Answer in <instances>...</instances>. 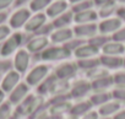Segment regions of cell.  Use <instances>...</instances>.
I'll return each instance as SVG.
<instances>
[{
  "label": "cell",
  "instance_id": "5",
  "mask_svg": "<svg viewBox=\"0 0 125 119\" xmlns=\"http://www.w3.org/2000/svg\"><path fill=\"white\" fill-rule=\"evenodd\" d=\"M30 64V54L27 53V50L21 49L16 53L15 55V60H14V65L17 73H25L28 68Z\"/></svg>",
  "mask_w": 125,
  "mask_h": 119
},
{
  "label": "cell",
  "instance_id": "39",
  "mask_svg": "<svg viewBox=\"0 0 125 119\" xmlns=\"http://www.w3.org/2000/svg\"><path fill=\"white\" fill-rule=\"evenodd\" d=\"M114 79V82L120 85V86H124L125 85V73H119V74H115L113 76Z\"/></svg>",
  "mask_w": 125,
  "mask_h": 119
},
{
  "label": "cell",
  "instance_id": "25",
  "mask_svg": "<svg viewBox=\"0 0 125 119\" xmlns=\"http://www.w3.org/2000/svg\"><path fill=\"white\" fill-rule=\"evenodd\" d=\"M101 64L99 59H94V58H87V59H80L77 62V65L82 69H86V70H92V69H96L98 68V65Z\"/></svg>",
  "mask_w": 125,
  "mask_h": 119
},
{
  "label": "cell",
  "instance_id": "24",
  "mask_svg": "<svg viewBox=\"0 0 125 119\" xmlns=\"http://www.w3.org/2000/svg\"><path fill=\"white\" fill-rule=\"evenodd\" d=\"M119 108H120V104L118 102H107L99 108V113L103 117H108L110 114H114L116 110H119Z\"/></svg>",
  "mask_w": 125,
  "mask_h": 119
},
{
  "label": "cell",
  "instance_id": "17",
  "mask_svg": "<svg viewBox=\"0 0 125 119\" xmlns=\"http://www.w3.org/2000/svg\"><path fill=\"white\" fill-rule=\"evenodd\" d=\"M52 42L54 43H62L70 41L73 38V31L69 28H59L54 33H52Z\"/></svg>",
  "mask_w": 125,
  "mask_h": 119
},
{
  "label": "cell",
  "instance_id": "11",
  "mask_svg": "<svg viewBox=\"0 0 125 119\" xmlns=\"http://www.w3.org/2000/svg\"><path fill=\"white\" fill-rule=\"evenodd\" d=\"M121 26V20L120 19H107L99 23V31L102 33H110V32H116Z\"/></svg>",
  "mask_w": 125,
  "mask_h": 119
},
{
  "label": "cell",
  "instance_id": "27",
  "mask_svg": "<svg viewBox=\"0 0 125 119\" xmlns=\"http://www.w3.org/2000/svg\"><path fill=\"white\" fill-rule=\"evenodd\" d=\"M69 109H71V106L68 103V102H60V103H54L53 106H52V108H50V112H52V114H60V113H64V112H66V110H69Z\"/></svg>",
  "mask_w": 125,
  "mask_h": 119
},
{
  "label": "cell",
  "instance_id": "47",
  "mask_svg": "<svg viewBox=\"0 0 125 119\" xmlns=\"http://www.w3.org/2000/svg\"><path fill=\"white\" fill-rule=\"evenodd\" d=\"M4 98H5V92H4L3 90H0V106L3 104V102H4Z\"/></svg>",
  "mask_w": 125,
  "mask_h": 119
},
{
  "label": "cell",
  "instance_id": "42",
  "mask_svg": "<svg viewBox=\"0 0 125 119\" xmlns=\"http://www.w3.org/2000/svg\"><path fill=\"white\" fill-rule=\"evenodd\" d=\"M82 119H98V113L97 112H88L82 117Z\"/></svg>",
  "mask_w": 125,
  "mask_h": 119
},
{
  "label": "cell",
  "instance_id": "40",
  "mask_svg": "<svg viewBox=\"0 0 125 119\" xmlns=\"http://www.w3.org/2000/svg\"><path fill=\"white\" fill-rule=\"evenodd\" d=\"M93 3L99 6H104L108 4H115V0H93Z\"/></svg>",
  "mask_w": 125,
  "mask_h": 119
},
{
  "label": "cell",
  "instance_id": "21",
  "mask_svg": "<svg viewBox=\"0 0 125 119\" xmlns=\"http://www.w3.org/2000/svg\"><path fill=\"white\" fill-rule=\"evenodd\" d=\"M71 21H73V12L66 11L59 15L58 17H55V20L53 21V26L55 28H65Z\"/></svg>",
  "mask_w": 125,
  "mask_h": 119
},
{
  "label": "cell",
  "instance_id": "23",
  "mask_svg": "<svg viewBox=\"0 0 125 119\" xmlns=\"http://www.w3.org/2000/svg\"><path fill=\"white\" fill-rule=\"evenodd\" d=\"M56 79H58V77H56L55 75H52V76L47 77V80H44V81L39 85L38 92H39V93H47L48 91L54 90V86H55V84H56Z\"/></svg>",
  "mask_w": 125,
  "mask_h": 119
},
{
  "label": "cell",
  "instance_id": "30",
  "mask_svg": "<svg viewBox=\"0 0 125 119\" xmlns=\"http://www.w3.org/2000/svg\"><path fill=\"white\" fill-rule=\"evenodd\" d=\"M90 44H92V45H94L96 48H103L107 43H108V38L107 37H104V36H97V37H92L91 39H90V42H88Z\"/></svg>",
  "mask_w": 125,
  "mask_h": 119
},
{
  "label": "cell",
  "instance_id": "14",
  "mask_svg": "<svg viewBox=\"0 0 125 119\" xmlns=\"http://www.w3.org/2000/svg\"><path fill=\"white\" fill-rule=\"evenodd\" d=\"M99 62L102 65L109 69H115L124 65V59H121L118 55H103L99 58Z\"/></svg>",
  "mask_w": 125,
  "mask_h": 119
},
{
  "label": "cell",
  "instance_id": "37",
  "mask_svg": "<svg viewBox=\"0 0 125 119\" xmlns=\"http://www.w3.org/2000/svg\"><path fill=\"white\" fill-rule=\"evenodd\" d=\"M82 44H83V41H80V39L76 41V39H75V41L68 42V43L65 44V47H66L69 50H71V49H75V50H76V49H77L79 47H81Z\"/></svg>",
  "mask_w": 125,
  "mask_h": 119
},
{
  "label": "cell",
  "instance_id": "33",
  "mask_svg": "<svg viewBox=\"0 0 125 119\" xmlns=\"http://www.w3.org/2000/svg\"><path fill=\"white\" fill-rule=\"evenodd\" d=\"M112 38H113L114 42H119V43L124 42V41H125V27L118 30L116 32H114V34H113Z\"/></svg>",
  "mask_w": 125,
  "mask_h": 119
},
{
  "label": "cell",
  "instance_id": "26",
  "mask_svg": "<svg viewBox=\"0 0 125 119\" xmlns=\"http://www.w3.org/2000/svg\"><path fill=\"white\" fill-rule=\"evenodd\" d=\"M109 99H110V95L109 93H107V92H98V93L93 95L90 98V102L92 103V106H103Z\"/></svg>",
  "mask_w": 125,
  "mask_h": 119
},
{
  "label": "cell",
  "instance_id": "49",
  "mask_svg": "<svg viewBox=\"0 0 125 119\" xmlns=\"http://www.w3.org/2000/svg\"><path fill=\"white\" fill-rule=\"evenodd\" d=\"M70 3H73V4H77V3H80V1H83V0H69Z\"/></svg>",
  "mask_w": 125,
  "mask_h": 119
},
{
  "label": "cell",
  "instance_id": "28",
  "mask_svg": "<svg viewBox=\"0 0 125 119\" xmlns=\"http://www.w3.org/2000/svg\"><path fill=\"white\" fill-rule=\"evenodd\" d=\"M50 3H52V0H32L30 4V8L32 11L37 12V11H41L44 8H47Z\"/></svg>",
  "mask_w": 125,
  "mask_h": 119
},
{
  "label": "cell",
  "instance_id": "51",
  "mask_svg": "<svg viewBox=\"0 0 125 119\" xmlns=\"http://www.w3.org/2000/svg\"><path fill=\"white\" fill-rule=\"evenodd\" d=\"M104 119H109V118H104Z\"/></svg>",
  "mask_w": 125,
  "mask_h": 119
},
{
  "label": "cell",
  "instance_id": "41",
  "mask_svg": "<svg viewBox=\"0 0 125 119\" xmlns=\"http://www.w3.org/2000/svg\"><path fill=\"white\" fill-rule=\"evenodd\" d=\"M12 3H14V0H0V10L9 8Z\"/></svg>",
  "mask_w": 125,
  "mask_h": 119
},
{
  "label": "cell",
  "instance_id": "10",
  "mask_svg": "<svg viewBox=\"0 0 125 119\" xmlns=\"http://www.w3.org/2000/svg\"><path fill=\"white\" fill-rule=\"evenodd\" d=\"M96 23H81L74 28V33L79 37H93L97 32Z\"/></svg>",
  "mask_w": 125,
  "mask_h": 119
},
{
  "label": "cell",
  "instance_id": "2",
  "mask_svg": "<svg viewBox=\"0 0 125 119\" xmlns=\"http://www.w3.org/2000/svg\"><path fill=\"white\" fill-rule=\"evenodd\" d=\"M22 34L21 33H14L11 37H9L4 44L1 45V49H0V54L3 56H9L10 54H12L22 43Z\"/></svg>",
  "mask_w": 125,
  "mask_h": 119
},
{
  "label": "cell",
  "instance_id": "16",
  "mask_svg": "<svg viewBox=\"0 0 125 119\" xmlns=\"http://www.w3.org/2000/svg\"><path fill=\"white\" fill-rule=\"evenodd\" d=\"M98 54V48H96L92 44H82L75 50V55L80 59H87L91 56H94Z\"/></svg>",
  "mask_w": 125,
  "mask_h": 119
},
{
  "label": "cell",
  "instance_id": "22",
  "mask_svg": "<svg viewBox=\"0 0 125 119\" xmlns=\"http://www.w3.org/2000/svg\"><path fill=\"white\" fill-rule=\"evenodd\" d=\"M113 82H114L113 76H108V75H107V76H103V77L96 79V80L91 84V86H92V88L99 91V90H105V88H108Z\"/></svg>",
  "mask_w": 125,
  "mask_h": 119
},
{
  "label": "cell",
  "instance_id": "18",
  "mask_svg": "<svg viewBox=\"0 0 125 119\" xmlns=\"http://www.w3.org/2000/svg\"><path fill=\"white\" fill-rule=\"evenodd\" d=\"M97 19V14H96V11H93V10H86V11H82V12H77V14H75V16H74V20H75V22H77V23H91L92 21H94Z\"/></svg>",
  "mask_w": 125,
  "mask_h": 119
},
{
  "label": "cell",
  "instance_id": "8",
  "mask_svg": "<svg viewBox=\"0 0 125 119\" xmlns=\"http://www.w3.org/2000/svg\"><path fill=\"white\" fill-rule=\"evenodd\" d=\"M28 92V86L26 84H19L11 92H10V103L14 104H20L25 98Z\"/></svg>",
  "mask_w": 125,
  "mask_h": 119
},
{
  "label": "cell",
  "instance_id": "45",
  "mask_svg": "<svg viewBox=\"0 0 125 119\" xmlns=\"http://www.w3.org/2000/svg\"><path fill=\"white\" fill-rule=\"evenodd\" d=\"M113 119H125V110H121L120 113L115 114V117Z\"/></svg>",
  "mask_w": 125,
  "mask_h": 119
},
{
  "label": "cell",
  "instance_id": "29",
  "mask_svg": "<svg viewBox=\"0 0 125 119\" xmlns=\"http://www.w3.org/2000/svg\"><path fill=\"white\" fill-rule=\"evenodd\" d=\"M93 5V1H91V0H83V1H80L77 4L74 5L73 8V11L75 14L77 12H82V11H86V10H90Z\"/></svg>",
  "mask_w": 125,
  "mask_h": 119
},
{
  "label": "cell",
  "instance_id": "19",
  "mask_svg": "<svg viewBox=\"0 0 125 119\" xmlns=\"http://www.w3.org/2000/svg\"><path fill=\"white\" fill-rule=\"evenodd\" d=\"M125 50V47L119 42H109L103 47L104 55H119Z\"/></svg>",
  "mask_w": 125,
  "mask_h": 119
},
{
  "label": "cell",
  "instance_id": "7",
  "mask_svg": "<svg viewBox=\"0 0 125 119\" xmlns=\"http://www.w3.org/2000/svg\"><path fill=\"white\" fill-rule=\"evenodd\" d=\"M76 74V65L71 64V63H65V64H61L56 71H55V76L59 80H68L74 77Z\"/></svg>",
  "mask_w": 125,
  "mask_h": 119
},
{
  "label": "cell",
  "instance_id": "43",
  "mask_svg": "<svg viewBox=\"0 0 125 119\" xmlns=\"http://www.w3.org/2000/svg\"><path fill=\"white\" fill-rule=\"evenodd\" d=\"M116 14H118V19L125 21V8H120V9H118Z\"/></svg>",
  "mask_w": 125,
  "mask_h": 119
},
{
  "label": "cell",
  "instance_id": "31",
  "mask_svg": "<svg viewBox=\"0 0 125 119\" xmlns=\"http://www.w3.org/2000/svg\"><path fill=\"white\" fill-rule=\"evenodd\" d=\"M11 113L10 103H3L0 106V119H8Z\"/></svg>",
  "mask_w": 125,
  "mask_h": 119
},
{
  "label": "cell",
  "instance_id": "12",
  "mask_svg": "<svg viewBox=\"0 0 125 119\" xmlns=\"http://www.w3.org/2000/svg\"><path fill=\"white\" fill-rule=\"evenodd\" d=\"M47 45H48V38H47V36H38V37L32 38L28 42L27 49H28V52L37 53V52L44 50V48Z\"/></svg>",
  "mask_w": 125,
  "mask_h": 119
},
{
  "label": "cell",
  "instance_id": "4",
  "mask_svg": "<svg viewBox=\"0 0 125 119\" xmlns=\"http://www.w3.org/2000/svg\"><path fill=\"white\" fill-rule=\"evenodd\" d=\"M30 20V11L27 9H20L12 14L10 19V26L12 28H20L27 23Z\"/></svg>",
  "mask_w": 125,
  "mask_h": 119
},
{
  "label": "cell",
  "instance_id": "3",
  "mask_svg": "<svg viewBox=\"0 0 125 119\" xmlns=\"http://www.w3.org/2000/svg\"><path fill=\"white\" fill-rule=\"evenodd\" d=\"M47 74H48V66L38 65L30 71V74L26 77V81L28 85H38L39 82H42L45 79Z\"/></svg>",
  "mask_w": 125,
  "mask_h": 119
},
{
  "label": "cell",
  "instance_id": "32",
  "mask_svg": "<svg viewBox=\"0 0 125 119\" xmlns=\"http://www.w3.org/2000/svg\"><path fill=\"white\" fill-rule=\"evenodd\" d=\"M114 6H115L114 4H108V5L102 6L99 15H101L102 17H108L109 15H112V14L114 12Z\"/></svg>",
  "mask_w": 125,
  "mask_h": 119
},
{
  "label": "cell",
  "instance_id": "6",
  "mask_svg": "<svg viewBox=\"0 0 125 119\" xmlns=\"http://www.w3.org/2000/svg\"><path fill=\"white\" fill-rule=\"evenodd\" d=\"M19 81H20V73L9 71L5 75L4 80L1 81V90L4 92H11L19 85Z\"/></svg>",
  "mask_w": 125,
  "mask_h": 119
},
{
  "label": "cell",
  "instance_id": "15",
  "mask_svg": "<svg viewBox=\"0 0 125 119\" xmlns=\"http://www.w3.org/2000/svg\"><path fill=\"white\" fill-rule=\"evenodd\" d=\"M91 88H92V86H91L90 82H87V81H77L74 85V87L71 88L70 95L74 98H80V97H83L85 95H87Z\"/></svg>",
  "mask_w": 125,
  "mask_h": 119
},
{
  "label": "cell",
  "instance_id": "38",
  "mask_svg": "<svg viewBox=\"0 0 125 119\" xmlns=\"http://www.w3.org/2000/svg\"><path fill=\"white\" fill-rule=\"evenodd\" d=\"M10 34V27L5 26V25H1L0 26V42L6 39V37Z\"/></svg>",
  "mask_w": 125,
  "mask_h": 119
},
{
  "label": "cell",
  "instance_id": "52",
  "mask_svg": "<svg viewBox=\"0 0 125 119\" xmlns=\"http://www.w3.org/2000/svg\"><path fill=\"white\" fill-rule=\"evenodd\" d=\"M121 1H125V0H121Z\"/></svg>",
  "mask_w": 125,
  "mask_h": 119
},
{
  "label": "cell",
  "instance_id": "48",
  "mask_svg": "<svg viewBox=\"0 0 125 119\" xmlns=\"http://www.w3.org/2000/svg\"><path fill=\"white\" fill-rule=\"evenodd\" d=\"M0 66H1V64H0ZM3 66H4V68H3V70H6V69H9V66H10V63H9V62H5V63L3 64Z\"/></svg>",
  "mask_w": 125,
  "mask_h": 119
},
{
  "label": "cell",
  "instance_id": "9",
  "mask_svg": "<svg viewBox=\"0 0 125 119\" xmlns=\"http://www.w3.org/2000/svg\"><path fill=\"white\" fill-rule=\"evenodd\" d=\"M45 15L44 14H37L33 17H30L27 23L25 25V30L27 32H37L43 25H45Z\"/></svg>",
  "mask_w": 125,
  "mask_h": 119
},
{
  "label": "cell",
  "instance_id": "46",
  "mask_svg": "<svg viewBox=\"0 0 125 119\" xmlns=\"http://www.w3.org/2000/svg\"><path fill=\"white\" fill-rule=\"evenodd\" d=\"M27 1H30V0H15V5L16 6H21V5L26 4Z\"/></svg>",
  "mask_w": 125,
  "mask_h": 119
},
{
  "label": "cell",
  "instance_id": "36",
  "mask_svg": "<svg viewBox=\"0 0 125 119\" xmlns=\"http://www.w3.org/2000/svg\"><path fill=\"white\" fill-rule=\"evenodd\" d=\"M53 27H54V26H53V23H52V25H43V26H42V27H41L36 33H38L39 36H47L49 32H52Z\"/></svg>",
  "mask_w": 125,
  "mask_h": 119
},
{
  "label": "cell",
  "instance_id": "44",
  "mask_svg": "<svg viewBox=\"0 0 125 119\" xmlns=\"http://www.w3.org/2000/svg\"><path fill=\"white\" fill-rule=\"evenodd\" d=\"M8 19V14L6 12H0V26L3 22H5V20Z\"/></svg>",
  "mask_w": 125,
  "mask_h": 119
},
{
  "label": "cell",
  "instance_id": "20",
  "mask_svg": "<svg viewBox=\"0 0 125 119\" xmlns=\"http://www.w3.org/2000/svg\"><path fill=\"white\" fill-rule=\"evenodd\" d=\"M91 108H92V103H91L90 101L80 102V103L75 104L74 107H71L70 113H71V115H74V117H80V115H85L86 113H88Z\"/></svg>",
  "mask_w": 125,
  "mask_h": 119
},
{
  "label": "cell",
  "instance_id": "13",
  "mask_svg": "<svg viewBox=\"0 0 125 119\" xmlns=\"http://www.w3.org/2000/svg\"><path fill=\"white\" fill-rule=\"evenodd\" d=\"M68 9V3L64 0H56L55 3L50 4L47 9V15L49 17H58L59 15L64 14Z\"/></svg>",
  "mask_w": 125,
  "mask_h": 119
},
{
  "label": "cell",
  "instance_id": "50",
  "mask_svg": "<svg viewBox=\"0 0 125 119\" xmlns=\"http://www.w3.org/2000/svg\"><path fill=\"white\" fill-rule=\"evenodd\" d=\"M124 65H125V59H124Z\"/></svg>",
  "mask_w": 125,
  "mask_h": 119
},
{
  "label": "cell",
  "instance_id": "1",
  "mask_svg": "<svg viewBox=\"0 0 125 119\" xmlns=\"http://www.w3.org/2000/svg\"><path fill=\"white\" fill-rule=\"evenodd\" d=\"M70 50L66 47H52L47 48L42 52V59L43 60H62L70 56Z\"/></svg>",
  "mask_w": 125,
  "mask_h": 119
},
{
  "label": "cell",
  "instance_id": "35",
  "mask_svg": "<svg viewBox=\"0 0 125 119\" xmlns=\"http://www.w3.org/2000/svg\"><path fill=\"white\" fill-rule=\"evenodd\" d=\"M113 97L116 98V99H120V101H125V88L124 87H119V88H115L113 91Z\"/></svg>",
  "mask_w": 125,
  "mask_h": 119
},
{
  "label": "cell",
  "instance_id": "34",
  "mask_svg": "<svg viewBox=\"0 0 125 119\" xmlns=\"http://www.w3.org/2000/svg\"><path fill=\"white\" fill-rule=\"evenodd\" d=\"M88 76H92V77H94V80H96V79L107 76V73H105V70H102V69L96 68V69H92V70L88 71Z\"/></svg>",
  "mask_w": 125,
  "mask_h": 119
}]
</instances>
